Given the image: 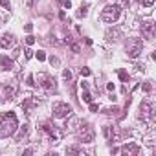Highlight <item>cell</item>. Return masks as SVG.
Segmentation results:
<instances>
[{
  "label": "cell",
  "instance_id": "obj_1",
  "mask_svg": "<svg viewBox=\"0 0 156 156\" xmlns=\"http://www.w3.org/2000/svg\"><path fill=\"white\" fill-rule=\"evenodd\" d=\"M19 129V119L15 112H4L0 114V136H13Z\"/></svg>",
  "mask_w": 156,
  "mask_h": 156
},
{
  "label": "cell",
  "instance_id": "obj_2",
  "mask_svg": "<svg viewBox=\"0 0 156 156\" xmlns=\"http://www.w3.org/2000/svg\"><path fill=\"white\" fill-rule=\"evenodd\" d=\"M119 15H121V6L110 4V6H107V8L101 11V20H103V22H108V24H114V22L119 19Z\"/></svg>",
  "mask_w": 156,
  "mask_h": 156
},
{
  "label": "cell",
  "instance_id": "obj_3",
  "mask_svg": "<svg viewBox=\"0 0 156 156\" xmlns=\"http://www.w3.org/2000/svg\"><path fill=\"white\" fill-rule=\"evenodd\" d=\"M141 50H143V42L141 39H129L127 44H125V53L130 57V59H136L141 55Z\"/></svg>",
  "mask_w": 156,
  "mask_h": 156
},
{
  "label": "cell",
  "instance_id": "obj_4",
  "mask_svg": "<svg viewBox=\"0 0 156 156\" xmlns=\"http://www.w3.org/2000/svg\"><path fill=\"white\" fill-rule=\"evenodd\" d=\"M75 134H77V140L83 141V143H92L94 141V129H92L90 123H81Z\"/></svg>",
  "mask_w": 156,
  "mask_h": 156
},
{
  "label": "cell",
  "instance_id": "obj_5",
  "mask_svg": "<svg viewBox=\"0 0 156 156\" xmlns=\"http://www.w3.org/2000/svg\"><path fill=\"white\" fill-rule=\"evenodd\" d=\"M140 119L145 121V123H151L154 119V107L151 101H143L140 105Z\"/></svg>",
  "mask_w": 156,
  "mask_h": 156
},
{
  "label": "cell",
  "instance_id": "obj_6",
  "mask_svg": "<svg viewBox=\"0 0 156 156\" xmlns=\"http://www.w3.org/2000/svg\"><path fill=\"white\" fill-rule=\"evenodd\" d=\"M51 110H53V118H59V119L72 116V107H70L68 103H62V101L53 103V108H51Z\"/></svg>",
  "mask_w": 156,
  "mask_h": 156
},
{
  "label": "cell",
  "instance_id": "obj_7",
  "mask_svg": "<svg viewBox=\"0 0 156 156\" xmlns=\"http://www.w3.org/2000/svg\"><path fill=\"white\" fill-rule=\"evenodd\" d=\"M39 85H41L48 94H51V92L57 90V83H55V79H53L51 75H48V73H41V75H39Z\"/></svg>",
  "mask_w": 156,
  "mask_h": 156
},
{
  "label": "cell",
  "instance_id": "obj_8",
  "mask_svg": "<svg viewBox=\"0 0 156 156\" xmlns=\"http://www.w3.org/2000/svg\"><path fill=\"white\" fill-rule=\"evenodd\" d=\"M41 130H42V132H46L51 140H57V138L61 136V132H59L57 125H55V123H51V121H42V123H41Z\"/></svg>",
  "mask_w": 156,
  "mask_h": 156
},
{
  "label": "cell",
  "instance_id": "obj_9",
  "mask_svg": "<svg viewBox=\"0 0 156 156\" xmlns=\"http://www.w3.org/2000/svg\"><path fill=\"white\" fill-rule=\"evenodd\" d=\"M141 35H143V39H154V35H156V24L154 22H151V20H147V22H143L141 24Z\"/></svg>",
  "mask_w": 156,
  "mask_h": 156
},
{
  "label": "cell",
  "instance_id": "obj_10",
  "mask_svg": "<svg viewBox=\"0 0 156 156\" xmlns=\"http://www.w3.org/2000/svg\"><path fill=\"white\" fill-rule=\"evenodd\" d=\"M15 46V35L13 33H4L2 39H0V48H4V50H9Z\"/></svg>",
  "mask_w": 156,
  "mask_h": 156
},
{
  "label": "cell",
  "instance_id": "obj_11",
  "mask_svg": "<svg viewBox=\"0 0 156 156\" xmlns=\"http://www.w3.org/2000/svg\"><path fill=\"white\" fill-rule=\"evenodd\" d=\"M105 39H107L108 42H118V41L121 39V31H119L118 28H110V30H107Z\"/></svg>",
  "mask_w": 156,
  "mask_h": 156
},
{
  "label": "cell",
  "instance_id": "obj_12",
  "mask_svg": "<svg viewBox=\"0 0 156 156\" xmlns=\"http://www.w3.org/2000/svg\"><path fill=\"white\" fill-rule=\"evenodd\" d=\"M121 152L127 154V156H136V154L140 152V147H138L136 143H127V145L121 147Z\"/></svg>",
  "mask_w": 156,
  "mask_h": 156
},
{
  "label": "cell",
  "instance_id": "obj_13",
  "mask_svg": "<svg viewBox=\"0 0 156 156\" xmlns=\"http://www.w3.org/2000/svg\"><path fill=\"white\" fill-rule=\"evenodd\" d=\"M2 88H4V94H6V99H13V98L17 96V85H13V83H9V85H4Z\"/></svg>",
  "mask_w": 156,
  "mask_h": 156
},
{
  "label": "cell",
  "instance_id": "obj_14",
  "mask_svg": "<svg viewBox=\"0 0 156 156\" xmlns=\"http://www.w3.org/2000/svg\"><path fill=\"white\" fill-rule=\"evenodd\" d=\"M103 134H105V138H107L108 141H114V140L118 138V134H116V129H114L112 125H105V127H103Z\"/></svg>",
  "mask_w": 156,
  "mask_h": 156
},
{
  "label": "cell",
  "instance_id": "obj_15",
  "mask_svg": "<svg viewBox=\"0 0 156 156\" xmlns=\"http://www.w3.org/2000/svg\"><path fill=\"white\" fill-rule=\"evenodd\" d=\"M13 68V61L9 57H0V70H11Z\"/></svg>",
  "mask_w": 156,
  "mask_h": 156
},
{
  "label": "cell",
  "instance_id": "obj_16",
  "mask_svg": "<svg viewBox=\"0 0 156 156\" xmlns=\"http://www.w3.org/2000/svg\"><path fill=\"white\" fill-rule=\"evenodd\" d=\"M33 105H35V99H33V98H26V99H24V103H22V108H24V112H26V114H31V108H33Z\"/></svg>",
  "mask_w": 156,
  "mask_h": 156
},
{
  "label": "cell",
  "instance_id": "obj_17",
  "mask_svg": "<svg viewBox=\"0 0 156 156\" xmlns=\"http://www.w3.org/2000/svg\"><path fill=\"white\" fill-rule=\"evenodd\" d=\"M66 154H85V152H83V149H81V147L73 145V147H68V149H66Z\"/></svg>",
  "mask_w": 156,
  "mask_h": 156
},
{
  "label": "cell",
  "instance_id": "obj_18",
  "mask_svg": "<svg viewBox=\"0 0 156 156\" xmlns=\"http://www.w3.org/2000/svg\"><path fill=\"white\" fill-rule=\"evenodd\" d=\"M28 127H30V125H22V127H20L19 136H17V140H19V141H20V140H24V138L28 136Z\"/></svg>",
  "mask_w": 156,
  "mask_h": 156
},
{
  "label": "cell",
  "instance_id": "obj_19",
  "mask_svg": "<svg viewBox=\"0 0 156 156\" xmlns=\"http://www.w3.org/2000/svg\"><path fill=\"white\" fill-rule=\"evenodd\" d=\"M87 13H88V6H81L79 11H77V17L83 19V17H87Z\"/></svg>",
  "mask_w": 156,
  "mask_h": 156
},
{
  "label": "cell",
  "instance_id": "obj_20",
  "mask_svg": "<svg viewBox=\"0 0 156 156\" xmlns=\"http://www.w3.org/2000/svg\"><path fill=\"white\" fill-rule=\"evenodd\" d=\"M83 101L85 103H92V96H90V92L87 88H83Z\"/></svg>",
  "mask_w": 156,
  "mask_h": 156
},
{
  "label": "cell",
  "instance_id": "obj_21",
  "mask_svg": "<svg viewBox=\"0 0 156 156\" xmlns=\"http://www.w3.org/2000/svg\"><path fill=\"white\" fill-rule=\"evenodd\" d=\"M118 75H119L121 83H127V81H129V73H127L125 70H119V72H118Z\"/></svg>",
  "mask_w": 156,
  "mask_h": 156
},
{
  "label": "cell",
  "instance_id": "obj_22",
  "mask_svg": "<svg viewBox=\"0 0 156 156\" xmlns=\"http://www.w3.org/2000/svg\"><path fill=\"white\" fill-rule=\"evenodd\" d=\"M118 112H119V108H118V107H112V108H107V110H105V114H107V116H116Z\"/></svg>",
  "mask_w": 156,
  "mask_h": 156
},
{
  "label": "cell",
  "instance_id": "obj_23",
  "mask_svg": "<svg viewBox=\"0 0 156 156\" xmlns=\"http://www.w3.org/2000/svg\"><path fill=\"white\" fill-rule=\"evenodd\" d=\"M62 77H64V81L70 83V81H72V72H70V70H64V72H62Z\"/></svg>",
  "mask_w": 156,
  "mask_h": 156
},
{
  "label": "cell",
  "instance_id": "obj_24",
  "mask_svg": "<svg viewBox=\"0 0 156 156\" xmlns=\"http://www.w3.org/2000/svg\"><path fill=\"white\" fill-rule=\"evenodd\" d=\"M140 4L145 6V8H151V6L154 4V0H140Z\"/></svg>",
  "mask_w": 156,
  "mask_h": 156
},
{
  "label": "cell",
  "instance_id": "obj_25",
  "mask_svg": "<svg viewBox=\"0 0 156 156\" xmlns=\"http://www.w3.org/2000/svg\"><path fill=\"white\" fill-rule=\"evenodd\" d=\"M35 55H37V59H39V61H44V59H46V53H44L42 50H39V51H37Z\"/></svg>",
  "mask_w": 156,
  "mask_h": 156
},
{
  "label": "cell",
  "instance_id": "obj_26",
  "mask_svg": "<svg viewBox=\"0 0 156 156\" xmlns=\"http://www.w3.org/2000/svg\"><path fill=\"white\" fill-rule=\"evenodd\" d=\"M33 42H35V37H33V35H28V37H26V44H28V46H31Z\"/></svg>",
  "mask_w": 156,
  "mask_h": 156
},
{
  "label": "cell",
  "instance_id": "obj_27",
  "mask_svg": "<svg viewBox=\"0 0 156 156\" xmlns=\"http://www.w3.org/2000/svg\"><path fill=\"white\" fill-rule=\"evenodd\" d=\"M28 85H30V87H35V85H37V83H35V77H33V75H28Z\"/></svg>",
  "mask_w": 156,
  "mask_h": 156
},
{
  "label": "cell",
  "instance_id": "obj_28",
  "mask_svg": "<svg viewBox=\"0 0 156 156\" xmlns=\"http://www.w3.org/2000/svg\"><path fill=\"white\" fill-rule=\"evenodd\" d=\"M130 2H132V0H119V6H123V8H129V6H130Z\"/></svg>",
  "mask_w": 156,
  "mask_h": 156
},
{
  "label": "cell",
  "instance_id": "obj_29",
  "mask_svg": "<svg viewBox=\"0 0 156 156\" xmlns=\"http://www.w3.org/2000/svg\"><path fill=\"white\" fill-rule=\"evenodd\" d=\"M81 75H85V77H87V75H90V68H87V66H85V68H81Z\"/></svg>",
  "mask_w": 156,
  "mask_h": 156
},
{
  "label": "cell",
  "instance_id": "obj_30",
  "mask_svg": "<svg viewBox=\"0 0 156 156\" xmlns=\"http://www.w3.org/2000/svg\"><path fill=\"white\" fill-rule=\"evenodd\" d=\"M0 6L6 8V9H9V2H8V0H0Z\"/></svg>",
  "mask_w": 156,
  "mask_h": 156
},
{
  "label": "cell",
  "instance_id": "obj_31",
  "mask_svg": "<svg viewBox=\"0 0 156 156\" xmlns=\"http://www.w3.org/2000/svg\"><path fill=\"white\" fill-rule=\"evenodd\" d=\"M31 55H33L31 50H24V57H26V59H31Z\"/></svg>",
  "mask_w": 156,
  "mask_h": 156
},
{
  "label": "cell",
  "instance_id": "obj_32",
  "mask_svg": "<svg viewBox=\"0 0 156 156\" xmlns=\"http://www.w3.org/2000/svg\"><path fill=\"white\" fill-rule=\"evenodd\" d=\"M50 62H51L53 66H59V59H57V57H50Z\"/></svg>",
  "mask_w": 156,
  "mask_h": 156
},
{
  "label": "cell",
  "instance_id": "obj_33",
  "mask_svg": "<svg viewBox=\"0 0 156 156\" xmlns=\"http://www.w3.org/2000/svg\"><path fill=\"white\" fill-rule=\"evenodd\" d=\"M90 110H92V112H98V105H96V103H90Z\"/></svg>",
  "mask_w": 156,
  "mask_h": 156
},
{
  "label": "cell",
  "instance_id": "obj_34",
  "mask_svg": "<svg viewBox=\"0 0 156 156\" xmlns=\"http://www.w3.org/2000/svg\"><path fill=\"white\" fill-rule=\"evenodd\" d=\"M24 30H26V31H28V33H30V31H31V30H33V26H31V24H26V26H24Z\"/></svg>",
  "mask_w": 156,
  "mask_h": 156
},
{
  "label": "cell",
  "instance_id": "obj_35",
  "mask_svg": "<svg viewBox=\"0 0 156 156\" xmlns=\"http://www.w3.org/2000/svg\"><path fill=\"white\" fill-rule=\"evenodd\" d=\"M143 90H145V92H151V85H149V83H145V85H143Z\"/></svg>",
  "mask_w": 156,
  "mask_h": 156
},
{
  "label": "cell",
  "instance_id": "obj_36",
  "mask_svg": "<svg viewBox=\"0 0 156 156\" xmlns=\"http://www.w3.org/2000/svg\"><path fill=\"white\" fill-rule=\"evenodd\" d=\"M62 4H64V8H68V9L72 8V4H70V0H64V2H62Z\"/></svg>",
  "mask_w": 156,
  "mask_h": 156
}]
</instances>
